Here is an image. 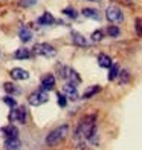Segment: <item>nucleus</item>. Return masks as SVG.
<instances>
[{"label":"nucleus","instance_id":"nucleus-30","mask_svg":"<svg viewBox=\"0 0 142 150\" xmlns=\"http://www.w3.org/2000/svg\"><path fill=\"white\" fill-rule=\"evenodd\" d=\"M87 2H99V0H87Z\"/></svg>","mask_w":142,"mask_h":150},{"label":"nucleus","instance_id":"nucleus-5","mask_svg":"<svg viewBox=\"0 0 142 150\" xmlns=\"http://www.w3.org/2000/svg\"><path fill=\"white\" fill-rule=\"evenodd\" d=\"M105 17L107 20H109L110 23H121L124 20V14H122V11H121L119 6H109V8L105 9Z\"/></svg>","mask_w":142,"mask_h":150},{"label":"nucleus","instance_id":"nucleus-1","mask_svg":"<svg viewBox=\"0 0 142 150\" xmlns=\"http://www.w3.org/2000/svg\"><path fill=\"white\" fill-rule=\"evenodd\" d=\"M73 138L78 144L95 141V138H96V115H86L78 122Z\"/></svg>","mask_w":142,"mask_h":150},{"label":"nucleus","instance_id":"nucleus-2","mask_svg":"<svg viewBox=\"0 0 142 150\" xmlns=\"http://www.w3.org/2000/svg\"><path fill=\"white\" fill-rule=\"evenodd\" d=\"M67 132H69V127H67L66 124L64 126H60L57 129H53L52 132H49V135L46 136V144L47 146H55L58 144L60 141H63L66 138Z\"/></svg>","mask_w":142,"mask_h":150},{"label":"nucleus","instance_id":"nucleus-12","mask_svg":"<svg viewBox=\"0 0 142 150\" xmlns=\"http://www.w3.org/2000/svg\"><path fill=\"white\" fill-rule=\"evenodd\" d=\"M9 75L12 77V80H28L29 78L28 71L22 69V67H14V69H11Z\"/></svg>","mask_w":142,"mask_h":150},{"label":"nucleus","instance_id":"nucleus-28","mask_svg":"<svg viewBox=\"0 0 142 150\" xmlns=\"http://www.w3.org/2000/svg\"><path fill=\"white\" fill-rule=\"evenodd\" d=\"M67 97L64 93H58V106H61V107H64L66 104H67V100H66Z\"/></svg>","mask_w":142,"mask_h":150},{"label":"nucleus","instance_id":"nucleus-7","mask_svg":"<svg viewBox=\"0 0 142 150\" xmlns=\"http://www.w3.org/2000/svg\"><path fill=\"white\" fill-rule=\"evenodd\" d=\"M9 118L12 121L20 122V124H25L26 122V109L25 107H17V109L14 107L12 112H11V115H9Z\"/></svg>","mask_w":142,"mask_h":150},{"label":"nucleus","instance_id":"nucleus-25","mask_svg":"<svg viewBox=\"0 0 142 150\" xmlns=\"http://www.w3.org/2000/svg\"><path fill=\"white\" fill-rule=\"evenodd\" d=\"M38 2V0H20L18 5L22 6V8H29V6H34Z\"/></svg>","mask_w":142,"mask_h":150},{"label":"nucleus","instance_id":"nucleus-6","mask_svg":"<svg viewBox=\"0 0 142 150\" xmlns=\"http://www.w3.org/2000/svg\"><path fill=\"white\" fill-rule=\"evenodd\" d=\"M47 101V93L41 89V91H37V92H32L28 98V103L31 106H41Z\"/></svg>","mask_w":142,"mask_h":150},{"label":"nucleus","instance_id":"nucleus-19","mask_svg":"<svg viewBox=\"0 0 142 150\" xmlns=\"http://www.w3.org/2000/svg\"><path fill=\"white\" fill-rule=\"evenodd\" d=\"M14 57H15L17 60H25V58H29V57H31V51H29V49H26V47H22V49H17V51H15Z\"/></svg>","mask_w":142,"mask_h":150},{"label":"nucleus","instance_id":"nucleus-13","mask_svg":"<svg viewBox=\"0 0 142 150\" xmlns=\"http://www.w3.org/2000/svg\"><path fill=\"white\" fill-rule=\"evenodd\" d=\"M18 37H20V40H22L23 43H28V42L32 40V32H31V29L28 28V26H20Z\"/></svg>","mask_w":142,"mask_h":150},{"label":"nucleus","instance_id":"nucleus-9","mask_svg":"<svg viewBox=\"0 0 142 150\" xmlns=\"http://www.w3.org/2000/svg\"><path fill=\"white\" fill-rule=\"evenodd\" d=\"M5 150H22V142L18 141V138H6L3 142Z\"/></svg>","mask_w":142,"mask_h":150},{"label":"nucleus","instance_id":"nucleus-17","mask_svg":"<svg viewBox=\"0 0 142 150\" xmlns=\"http://www.w3.org/2000/svg\"><path fill=\"white\" fill-rule=\"evenodd\" d=\"M81 12H83V16H84V17L92 18V20H99V18H101L99 12H98L96 9H93V8H84Z\"/></svg>","mask_w":142,"mask_h":150},{"label":"nucleus","instance_id":"nucleus-22","mask_svg":"<svg viewBox=\"0 0 142 150\" xmlns=\"http://www.w3.org/2000/svg\"><path fill=\"white\" fill-rule=\"evenodd\" d=\"M119 28L118 26H115V25H110L109 28H107V34H109V37H118L119 35Z\"/></svg>","mask_w":142,"mask_h":150},{"label":"nucleus","instance_id":"nucleus-29","mask_svg":"<svg viewBox=\"0 0 142 150\" xmlns=\"http://www.w3.org/2000/svg\"><path fill=\"white\" fill-rule=\"evenodd\" d=\"M128 77H130V75H128V71H122V72H121V80H119V83H121V84H125L127 81H128Z\"/></svg>","mask_w":142,"mask_h":150},{"label":"nucleus","instance_id":"nucleus-3","mask_svg":"<svg viewBox=\"0 0 142 150\" xmlns=\"http://www.w3.org/2000/svg\"><path fill=\"white\" fill-rule=\"evenodd\" d=\"M58 75H60V78H63V80H67L69 83H75L78 84L81 78H79V75L75 69H72V67L69 66H58Z\"/></svg>","mask_w":142,"mask_h":150},{"label":"nucleus","instance_id":"nucleus-15","mask_svg":"<svg viewBox=\"0 0 142 150\" xmlns=\"http://www.w3.org/2000/svg\"><path fill=\"white\" fill-rule=\"evenodd\" d=\"M37 23H38L40 26H49V25L55 23V18H53V16L49 14V12H44V14L37 20Z\"/></svg>","mask_w":142,"mask_h":150},{"label":"nucleus","instance_id":"nucleus-18","mask_svg":"<svg viewBox=\"0 0 142 150\" xmlns=\"http://www.w3.org/2000/svg\"><path fill=\"white\" fill-rule=\"evenodd\" d=\"M99 91H101L99 86H90L89 89H86V92L83 93V98H84V100H89V98L93 97V95H96Z\"/></svg>","mask_w":142,"mask_h":150},{"label":"nucleus","instance_id":"nucleus-24","mask_svg":"<svg viewBox=\"0 0 142 150\" xmlns=\"http://www.w3.org/2000/svg\"><path fill=\"white\" fill-rule=\"evenodd\" d=\"M63 14L67 16V17H70V18H77V17H78V12H77L75 9H72V8H66V9H63Z\"/></svg>","mask_w":142,"mask_h":150},{"label":"nucleus","instance_id":"nucleus-26","mask_svg":"<svg viewBox=\"0 0 142 150\" xmlns=\"http://www.w3.org/2000/svg\"><path fill=\"white\" fill-rule=\"evenodd\" d=\"M101 40H103V31H95L92 34V42H101Z\"/></svg>","mask_w":142,"mask_h":150},{"label":"nucleus","instance_id":"nucleus-27","mask_svg":"<svg viewBox=\"0 0 142 150\" xmlns=\"http://www.w3.org/2000/svg\"><path fill=\"white\" fill-rule=\"evenodd\" d=\"M3 101H5V103L8 104V106H9L11 109H14V107L17 106V103H15V100H14V98H11V97H5V98H3Z\"/></svg>","mask_w":142,"mask_h":150},{"label":"nucleus","instance_id":"nucleus-14","mask_svg":"<svg viewBox=\"0 0 142 150\" xmlns=\"http://www.w3.org/2000/svg\"><path fill=\"white\" fill-rule=\"evenodd\" d=\"M70 37H72V43H73V45H77V46H79V47H86V46H87L86 37H83L79 32L73 31V32L70 34Z\"/></svg>","mask_w":142,"mask_h":150},{"label":"nucleus","instance_id":"nucleus-16","mask_svg":"<svg viewBox=\"0 0 142 150\" xmlns=\"http://www.w3.org/2000/svg\"><path fill=\"white\" fill-rule=\"evenodd\" d=\"M98 64L101 66V67H112V58L109 57V55H105V54H99L98 55Z\"/></svg>","mask_w":142,"mask_h":150},{"label":"nucleus","instance_id":"nucleus-10","mask_svg":"<svg viewBox=\"0 0 142 150\" xmlns=\"http://www.w3.org/2000/svg\"><path fill=\"white\" fill-rule=\"evenodd\" d=\"M40 86H41L43 91H52L53 86H55V77L53 75H44V77L41 78V83H40Z\"/></svg>","mask_w":142,"mask_h":150},{"label":"nucleus","instance_id":"nucleus-21","mask_svg":"<svg viewBox=\"0 0 142 150\" xmlns=\"http://www.w3.org/2000/svg\"><path fill=\"white\" fill-rule=\"evenodd\" d=\"M118 75H119V67H118V64H112L110 71H109V80H110V81L115 80Z\"/></svg>","mask_w":142,"mask_h":150},{"label":"nucleus","instance_id":"nucleus-11","mask_svg":"<svg viewBox=\"0 0 142 150\" xmlns=\"http://www.w3.org/2000/svg\"><path fill=\"white\" fill-rule=\"evenodd\" d=\"M0 136H3V138H18V130L14 126H6L0 129Z\"/></svg>","mask_w":142,"mask_h":150},{"label":"nucleus","instance_id":"nucleus-20","mask_svg":"<svg viewBox=\"0 0 142 150\" xmlns=\"http://www.w3.org/2000/svg\"><path fill=\"white\" fill-rule=\"evenodd\" d=\"M3 89L8 92V93H11V95H18L20 93V89H18V87H15L12 83H5L3 84Z\"/></svg>","mask_w":142,"mask_h":150},{"label":"nucleus","instance_id":"nucleus-4","mask_svg":"<svg viewBox=\"0 0 142 150\" xmlns=\"http://www.w3.org/2000/svg\"><path fill=\"white\" fill-rule=\"evenodd\" d=\"M34 54H35V55H41V57L49 58V57H55L57 49L49 43H38V45L34 46Z\"/></svg>","mask_w":142,"mask_h":150},{"label":"nucleus","instance_id":"nucleus-8","mask_svg":"<svg viewBox=\"0 0 142 150\" xmlns=\"http://www.w3.org/2000/svg\"><path fill=\"white\" fill-rule=\"evenodd\" d=\"M63 93L69 100H77L78 98V91H77L75 83H69V81H67V83L63 86Z\"/></svg>","mask_w":142,"mask_h":150},{"label":"nucleus","instance_id":"nucleus-23","mask_svg":"<svg viewBox=\"0 0 142 150\" xmlns=\"http://www.w3.org/2000/svg\"><path fill=\"white\" fill-rule=\"evenodd\" d=\"M134 31H136L138 37H142V18L141 17L134 20Z\"/></svg>","mask_w":142,"mask_h":150}]
</instances>
